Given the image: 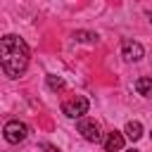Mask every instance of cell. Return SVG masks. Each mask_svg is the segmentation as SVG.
Segmentation results:
<instances>
[{
  "mask_svg": "<svg viewBox=\"0 0 152 152\" xmlns=\"http://www.w3.org/2000/svg\"><path fill=\"white\" fill-rule=\"evenodd\" d=\"M88 107H90L88 97H83V95H74L71 100H66V102L62 104V112H64L69 119H83V116L88 114Z\"/></svg>",
  "mask_w": 152,
  "mask_h": 152,
  "instance_id": "2",
  "label": "cell"
},
{
  "mask_svg": "<svg viewBox=\"0 0 152 152\" xmlns=\"http://www.w3.org/2000/svg\"><path fill=\"white\" fill-rule=\"evenodd\" d=\"M0 64H2V71L10 78H19L26 71V66H28V45L24 43V38H19L14 33L2 36V40H0Z\"/></svg>",
  "mask_w": 152,
  "mask_h": 152,
  "instance_id": "1",
  "label": "cell"
},
{
  "mask_svg": "<svg viewBox=\"0 0 152 152\" xmlns=\"http://www.w3.org/2000/svg\"><path fill=\"white\" fill-rule=\"evenodd\" d=\"M48 88H50V90H62V88H64V78H59V76H48Z\"/></svg>",
  "mask_w": 152,
  "mask_h": 152,
  "instance_id": "10",
  "label": "cell"
},
{
  "mask_svg": "<svg viewBox=\"0 0 152 152\" xmlns=\"http://www.w3.org/2000/svg\"><path fill=\"white\" fill-rule=\"evenodd\" d=\"M124 135H126L128 140H133V142L140 140V138H142V124H140V121H128L126 128H124Z\"/></svg>",
  "mask_w": 152,
  "mask_h": 152,
  "instance_id": "7",
  "label": "cell"
},
{
  "mask_svg": "<svg viewBox=\"0 0 152 152\" xmlns=\"http://www.w3.org/2000/svg\"><path fill=\"white\" fill-rule=\"evenodd\" d=\"M124 142H126L124 133L112 131V133L107 135V140H104V152H121V150H124Z\"/></svg>",
  "mask_w": 152,
  "mask_h": 152,
  "instance_id": "6",
  "label": "cell"
},
{
  "mask_svg": "<svg viewBox=\"0 0 152 152\" xmlns=\"http://www.w3.org/2000/svg\"><path fill=\"white\" fill-rule=\"evenodd\" d=\"M135 90H138V95H142V97H152V78H150V76L135 78Z\"/></svg>",
  "mask_w": 152,
  "mask_h": 152,
  "instance_id": "8",
  "label": "cell"
},
{
  "mask_svg": "<svg viewBox=\"0 0 152 152\" xmlns=\"http://www.w3.org/2000/svg\"><path fill=\"white\" fill-rule=\"evenodd\" d=\"M40 150L43 152H62L57 145H52V142H40Z\"/></svg>",
  "mask_w": 152,
  "mask_h": 152,
  "instance_id": "11",
  "label": "cell"
},
{
  "mask_svg": "<svg viewBox=\"0 0 152 152\" xmlns=\"http://www.w3.org/2000/svg\"><path fill=\"white\" fill-rule=\"evenodd\" d=\"M76 128H78V133L88 140V142H100L102 140V131H100V124L97 121H93V119H78V124H76Z\"/></svg>",
  "mask_w": 152,
  "mask_h": 152,
  "instance_id": "4",
  "label": "cell"
},
{
  "mask_svg": "<svg viewBox=\"0 0 152 152\" xmlns=\"http://www.w3.org/2000/svg\"><path fill=\"white\" fill-rule=\"evenodd\" d=\"M2 133H5V140H7V142L19 145V142L26 140V135H28V126H26L24 121H19V119H12V121L5 124Z\"/></svg>",
  "mask_w": 152,
  "mask_h": 152,
  "instance_id": "3",
  "label": "cell"
},
{
  "mask_svg": "<svg viewBox=\"0 0 152 152\" xmlns=\"http://www.w3.org/2000/svg\"><path fill=\"white\" fill-rule=\"evenodd\" d=\"M128 152H138V150H133V147H131V150H128Z\"/></svg>",
  "mask_w": 152,
  "mask_h": 152,
  "instance_id": "13",
  "label": "cell"
},
{
  "mask_svg": "<svg viewBox=\"0 0 152 152\" xmlns=\"http://www.w3.org/2000/svg\"><path fill=\"white\" fill-rule=\"evenodd\" d=\"M147 17H150V24H152V12H150V14H147Z\"/></svg>",
  "mask_w": 152,
  "mask_h": 152,
  "instance_id": "12",
  "label": "cell"
},
{
  "mask_svg": "<svg viewBox=\"0 0 152 152\" xmlns=\"http://www.w3.org/2000/svg\"><path fill=\"white\" fill-rule=\"evenodd\" d=\"M74 40H81V43H97V33H93V31H76V33H74Z\"/></svg>",
  "mask_w": 152,
  "mask_h": 152,
  "instance_id": "9",
  "label": "cell"
},
{
  "mask_svg": "<svg viewBox=\"0 0 152 152\" xmlns=\"http://www.w3.org/2000/svg\"><path fill=\"white\" fill-rule=\"evenodd\" d=\"M121 57H124L126 62H140V59L145 57V48H142L140 43L126 38V40H121Z\"/></svg>",
  "mask_w": 152,
  "mask_h": 152,
  "instance_id": "5",
  "label": "cell"
}]
</instances>
